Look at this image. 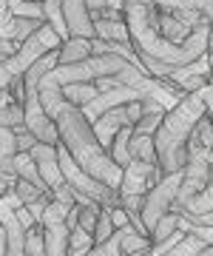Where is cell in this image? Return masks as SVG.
<instances>
[{
    "label": "cell",
    "mask_w": 213,
    "mask_h": 256,
    "mask_svg": "<svg viewBox=\"0 0 213 256\" xmlns=\"http://www.w3.org/2000/svg\"><path fill=\"white\" fill-rule=\"evenodd\" d=\"M20 148H17V131L9 126H0V168L11 176V180H17L14 174V160H17Z\"/></svg>",
    "instance_id": "cell-12"
},
{
    "label": "cell",
    "mask_w": 213,
    "mask_h": 256,
    "mask_svg": "<svg viewBox=\"0 0 213 256\" xmlns=\"http://www.w3.org/2000/svg\"><path fill=\"white\" fill-rule=\"evenodd\" d=\"M108 210H111V220H114V225H117V228H125V225H131L128 210L122 208V205H114V208H108Z\"/></svg>",
    "instance_id": "cell-34"
},
{
    "label": "cell",
    "mask_w": 213,
    "mask_h": 256,
    "mask_svg": "<svg viewBox=\"0 0 213 256\" xmlns=\"http://www.w3.org/2000/svg\"><path fill=\"white\" fill-rule=\"evenodd\" d=\"M125 117H128L131 126H137L139 120H142V100H131V102H125Z\"/></svg>",
    "instance_id": "cell-32"
},
{
    "label": "cell",
    "mask_w": 213,
    "mask_h": 256,
    "mask_svg": "<svg viewBox=\"0 0 213 256\" xmlns=\"http://www.w3.org/2000/svg\"><path fill=\"white\" fill-rule=\"evenodd\" d=\"M199 94H202V100H205V111H208V117L213 120V80H208L199 88Z\"/></svg>",
    "instance_id": "cell-33"
},
{
    "label": "cell",
    "mask_w": 213,
    "mask_h": 256,
    "mask_svg": "<svg viewBox=\"0 0 213 256\" xmlns=\"http://www.w3.org/2000/svg\"><path fill=\"white\" fill-rule=\"evenodd\" d=\"M131 137H134V126H122L120 131L114 134V142H111V148H108L111 160H114L117 165H122V168L131 162V151H128Z\"/></svg>",
    "instance_id": "cell-18"
},
{
    "label": "cell",
    "mask_w": 213,
    "mask_h": 256,
    "mask_svg": "<svg viewBox=\"0 0 213 256\" xmlns=\"http://www.w3.org/2000/svg\"><path fill=\"white\" fill-rule=\"evenodd\" d=\"M63 18H65V26H68L71 37H88V40L97 37L91 9H88L85 0H63Z\"/></svg>",
    "instance_id": "cell-8"
},
{
    "label": "cell",
    "mask_w": 213,
    "mask_h": 256,
    "mask_svg": "<svg viewBox=\"0 0 213 256\" xmlns=\"http://www.w3.org/2000/svg\"><path fill=\"white\" fill-rule=\"evenodd\" d=\"M0 256H9L6 254V230H3V225H0Z\"/></svg>",
    "instance_id": "cell-37"
},
{
    "label": "cell",
    "mask_w": 213,
    "mask_h": 256,
    "mask_svg": "<svg viewBox=\"0 0 213 256\" xmlns=\"http://www.w3.org/2000/svg\"><path fill=\"white\" fill-rule=\"evenodd\" d=\"M114 230H117V225H114V220H111V210L102 205L100 220H97V228H94V245H97V242H105Z\"/></svg>",
    "instance_id": "cell-27"
},
{
    "label": "cell",
    "mask_w": 213,
    "mask_h": 256,
    "mask_svg": "<svg viewBox=\"0 0 213 256\" xmlns=\"http://www.w3.org/2000/svg\"><path fill=\"white\" fill-rule=\"evenodd\" d=\"M85 256H122V248H120V234L114 230L111 236L105 239V242H97V245L88 250Z\"/></svg>",
    "instance_id": "cell-28"
},
{
    "label": "cell",
    "mask_w": 213,
    "mask_h": 256,
    "mask_svg": "<svg viewBox=\"0 0 213 256\" xmlns=\"http://www.w3.org/2000/svg\"><path fill=\"white\" fill-rule=\"evenodd\" d=\"M26 256H46V236H43V225H31L26 230Z\"/></svg>",
    "instance_id": "cell-25"
},
{
    "label": "cell",
    "mask_w": 213,
    "mask_h": 256,
    "mask_svg": "<svg viewBox=\"0 0 213 256\" xmlns=\"http://www.w3.org/2000/svg\"><path fill=\"white\" fill-rule=\"evenodd\" d=\"M40 102H43V108H46V114L51 120L60 114V108L65 106V94H63V86L57 82V77H54V68L51 72H46L43 77H40Z\"/></svg>",
    "instance_id": "cell-11"
},
{
    "label": "cell",
    "mask_w": 213,
    "mask_h": 256,
    "mask_svg": "<svg viewBox=\"0 0 213 256\" xmlns=\"http://www.w3.org/2000/svg\"><path fill=\"white\" fill-rule=\"evenodd\" d=\"M205 100L199 92L185 94L174 108L165 111V117L159 122L157 134H154V146H157V162L162 174H174V171H185L188 162V142L194 134L196 122L205 117Z\"/></svg>",
    "instance_id": "cell-2"
},
{
    "label": "cell",
    "mask_w": 213,
    "mask_h": 256,
    "mask_svg": "<svg viewBox=\"0 0 213 256\" xmlns=\"http://www.w3.org/2000/svg\"><path fill=\"white\" fill-rule=\"evenodd\" d=\"M159 32H165L162 37L179 46V43H185L188 37H191V32H194V28L185 26L182 20H176L171 12H162V9H159Z\"/></svg>",
    "instance_id": "cell-17"
},
{
    "label": "cell",
    "mask_w": 213,
    "mask_h": 256,
    "mask_svg": "<svg viewBox=\"0 0 213 256\" xmlns=\"http://www.w3.org/2000/svg\"><path fill=\"white\" fill-rule=\"evenodd\" d=\"M91 40L88 37H68L63 40V46L57 48V57H60V63H80L85 57H91Z\"/></svg>",
    "instance_id": "cell-14"
},
{
    "label": "cell",
    "mask_w": 213,
    "mask_h": 256,
    "mask_svg": "<svg viewBox=\"0 0 213 256\" xmlns=\"http://www.w3.org/2000/svg\"><path fill=\"white\" fill-rule=\"evenodd\" d=\"M162 117H165V114H142V120L134 126V134H151V137H154L159 122H162Z\"/></svg>",
    "instance_id": "cell-31"
},
{
    "label": "cell",
    "mask_w": 213,
    "mask_h": 256,
    "mask_svg": "<svg viewBox=\"0 0 213 256\" xmlns=\"http://www.w3.org/2000/svg\"><path fill=\"white\" fill-rule=\"evenodd\" d=\"M205 245H208V242H205V239H199L196 234H185V236L179 239V242H176V245L171 248L165 256H196Z\"/></svg>",
    "instance_id": "cell-23"
},
{
    "label": "cell",
    "mask_w": 213,
    "mask_h": 256,
    "mask_svg": "<svg viewBox=\"0 0 213 256\" xmlns=\"http://www.w3.org/2000/svg\"><path fill=\"white\" fill-rule=\"evenodd\" d=\"M117 234H120V248H122V256H134V254H142V250H148L154 242H151V236H145V234H139L134 225H125V228H117Z\"/></svg>",
    "instance_id": "cell-15"
},
{
    "label": "cell",
    "mask_w": 213,
    "mask_h": 256,
    "mask_svg": "<svg viewBox=\"0 0 213 256\" xmlns=\"http://www.w3.org/2000/svg\"><path fill=\"white\" fill-rule=\"evenodd\" d=\"M11 188H14V194H17L20 200H23V205H31V202H34V200H40V196L46 194V191H40L37 185L26 182V180H17V182L11 185Z\"/></svg>",
    "instance_id": "cell-29"
},
{
    "label": "cell",
    "mask_w": 213,
    "mask_h": 256,
    "mask_svg": "<svg viewBox=\"0 0 213 256\" xmlns=\"http://www.w3.org/2000/svg\"><path fill=\"white\" fill-rule=\"evenodd\" d=\"M142 97H145V94L137 92V88H131V86H117V88L100 92L88 106H83V114H85L88 122H94V120L100 117V114H105V111L117 108V106H125V102H131V100H142Z\"/></svg>",
    "instance_id": "cell-7"
},
{
    "label": "cell",
    "mask_w": 213,
    "mask_h": 256,
    "mask_svg": "<svg viewBox=\"0 0 213 256\" xmlns=\"http://www.w3.org/2000/svg\"><path fill=\"white\" fill-rule=\"evenodd\" d=\"M208 210H213V176H211V182L205 185L202 191L196 194V196H191V200L179 208V214L194 216V214H208Z\"/></svg>",
    "instance_id": "cell-19"
},
{
    "label": "cell",
    "mask_w": 213,
    "mask_h": 256,
    "mask_svg": "<svg viewBox=\"0 0 213 256\" xmlns=\"http://www.w3.org/2000/svg\"><path fill=\"white\" fill-rule=\"evenodd\" d=\"M85 3H88V9H91V12L102 9V6H108V3H105V0H85Z\"/></svg>",
    "instance_id": "cell-38"
},
{
    "label": "cell",
    "mask_w": 213,
    "mask_h": 256,
    "mask_svg": "<svg viewBox=\"0 0 213 256\" xmlns=\"http://www.w3.org/2000/svg\"><path fill=\"white\" fill-rule=\"evenodd\" d=\"M176 228H179V210H168L165 216L154 225V230H151V242H162V239H168Z\"/></svg>",
    "instance_id": "cell-24"
},
{
    "label": "cell",
    "mask_w": 213,
    "mask_h": 256,
    "mask_svg": "<svg viewBox=\"0 0 213 256\" xmlns=\"http://www.w3.org/2000/svg\"><path fill=\"white\" fill-rule=\"evenodd\" d=\"M208 162H211V171H213V148H211V154H208Z\"/></svg>",
    "instance_id": "cell-42"
},
{
    "label": "cell",
    "mask_w": 213,
    "mask_h": 256,
    "mask_svg": "<svg viewBox=\"0 0 213 256\" xmlns=\"http://www.w3.org/2000/svg\"><path fill=\"white\" fill-rule=\"evenodd\" d=\"M17 43H14V40H9V37H0V63H3V60H9L11 54H14V52H17Z\"/></svg>",
    "instance_id": "cell-35"
},
{
    "label": "cell",
    "mask_w": 213,
    "mask_h": 256,
    "mask_svg": "<svg viewBox=\"0 0 213 256\" xmlns=\"http://www.w3.org/2000/svg\"><path fill=\"white\" fill-rule=\"evenodd\" d=\"M131 160H142V162H157V146H154V137L151 134H134L131 137ZM159 165V162H157Z\"/></svg>",
    "instance_id": "cell-20"
},
{
    "label": "cell",
    "mask_w": 213,
    "mask_h": 256,
    "mask_svg": "<svg viewBox=\"0 0 213 256\" xmlns=\"http://www.w3.org/2000/svg\"><path fill=\"white\" fill-rule=\"evenodd\" d=\"M196 256H213V245H205V248H202V250H199Z\"/></svg>",
    "instance_id": "cell-40"
},
{
    "label": "cell",
    "mask_w": 213,
    "mask_h": 256,
    "mask_svg": "<svg viewBox=\"0 0 213 256\" xmlns=\"http://www.w3.org/2000/svg\"><path fill=\"white\" fill-rule=\"evenodd\" d=\"M194 137L202 142V146H208V148H213V120L205 114L199 122H196V128H194Z\"/></svg>",
    "instance_id": "cell-30"
},
{
    "label": "cell",
    "mask_w": 213,
    "mask_h": 256,
    "mask_svg": "<svg viewBox=\"0 0 213 256\" xmlns=\"http://www.w3.org/2000/svg\"><path fill=\"white\" fill-rule=\"evenodd\" d=\"M122 126H131L128 117H125V106H117V108L105 111V114H100V117L91 122L94 134H97V140H100V146H102V148H111L114 134H117Z\"/></svg>",
    "instance_id": "cell-10"
},
{
    "label": "cell",
    "mask_w": 213,
    "mask_h": 256,
    "mask_svg": "<svg viewBox=\"0 0 213 256\" xmlns=\"http://www.w3.org/2000/svg\"><path fill=\"white\" fill-rule=\"evenodd\" d=\"M179 188H182V171H174V174H165L148 194H145V202H142V222H145L148 234L154 230V225L165 216L168 210L174 208Z\"/></svg>",
    "instance_id": "cell-5"
},
{
    "label": "cell",
    "mask_w": 213,
    "mask_h": 256,
    "mask_svg": "<svg viewBox=\"0 0 213 256\" xmlns=\"http://www.w3.org/2000/svg\"><path fill=\"white\" fill-rule=\"evenodd\" d=\"M54 122H57L60 142L68 148V154L74 156L91 176H97L100 182L111 185V188L120 191L122 165L114 162L111 154H108V148L100 146V140H97V134H94L91 122L85 120L83 108L65 100V106L60 108V114L54 117Z\"/></svg>",
    "instance_id": "cell-1"
},
{
    "label": "cell",
    "mask_w": 213,
    "mask_h": 256,
    "mask_svg": "<svg viewBox=\"0 0 213 256\" xmlns=\"http://www.w3.org/2000/svg\"><path fill=\"white\" fill-rule=\"evenodd\" d=\"M91 248H94V234H88L80 225L68 230V256H85Z\"/></svg>",
    "instance_id": "cell-22"
},
{
    "label": "cell",
    "mask_w": 213,
    "mask_h": 256,
    "mask_svg": "<svg viewBox=\"0 0 213 256\" xmlns=\"http://www.w3.org/2000/svg\"><path fill=\"white\" fill-rule=\"evenodd\" d=\"M208 60H211V74H213V23L211 32H208Z\"/></svg>",
    "instance_id": "cell-36"
},
{
    "label": "cell",
    "mask_w": 213,
    "mask_h": 256,
    "mask_svg": "<svg viewBox=\"0 0 213 256\" xmlns=\"http://www.w3.org/2000/svg\"><path fill=\"white\" fill-rule=\"evenodd\" d=\"M46 20H34V18H14V43H23L26 37H31L34 32H37L40 26H43Z\"/></svg>",
    "instance_id": "cell-26"
},
{
    "label": "cell",
    "mask_w": 213,
    "mask_h": 256,
    "mask_svg": "<svg viewBox=\"0 0 213 256\" xmlns=\"http://www.w3.org/2000/svg\"><path fill=\"white\" fill-rule=\"evenodd\" d=\"M105 3H108L111 9H122V6H125V0H105Z\"/></svg>",
    "instance_id": "cell-39"
},
{
    "label": "cell",
    "mask_w": 213,
    "mask_h": 256,
    "mask_svg": "<svg viewBox=\"0 0 213 256\" xmlns=\"http://www.w3.org/2000/svg\"><path fill=\"white\" fill-rule=\"evenodd\" d=\"M60 46H63V37L54 32L51 23H43L34 34L20 43V48L9 60L0 63V88H9L14 80H23V74L37 63L40 57L48 54V52H57Z\"/></svg>",
    "instance_id": "cell-3"
},
{
    "label": "cell",
    "mask_w": 213,
    "mask_h": 256,
    "mask_svg": "<svg viewBox=\"0 0 213 256\" xmlns=\"http://www.w3.org/2000/svg\"><path fill=\"white\" fill-rule=\"evenodd\" d=\"M14 174H17V180H26V182H31V185H37L40 191H51L46 185V180L40 176V168H37V162H34V156L28 154V151H20L17 154V160H14Z\"/></svg>",
    "instance_id": "cell-13"
},
{
    "label": "cell",
    "mask_w": 213,
    "mask_h": 256,
    "mask_svg": "<svg viewBox=\"0 0 213 256\" xmlns=\"http://www.w3.org/2000/svg\"><path fill=\"white\" fill-rule=\"evenodd\" d=\"M28 154L34 156V162L40 168V176L46 180L48 188H60L65 182L63 171H60V160H57V146H48V142H40L37 140Z\"/></svg>",
    "instance_id": "cell-9"
},
{
    "label": "cell",
    "mask_w": 213,
    "mask_h": 256,
    "mask_svg": "<svg viewBox=\"0 0 213 256\" xmlns=\"http://www.w3.org/2000/svg\"><path fill=\"white\" fill-rule=\"evenodd\" d=\"M162 168L157 162H142V160H131L125 168H122V182H120V194H137V196H145V194L154 188V185L162 180Z\"/></svg>",
    "instance_id": "cell-6"
},
{
    "label": "cell",
    "mask_w": 213,
    "mask_h": 256,
    "mask_svg": "<svg viewBox=\"0 0 213 256\" xmlns=\"http://www.w3.org/2000/svg\"><path fill=\"white\" fill-rule=\"evenodd\" d=\"M94 32L100 40H114V43H131L128 23L125 20H100L94 18Z\"/></svg>",
    "instance_id": "cell-16"
},
{
    "label": "cell",
    "mask_w": 213,
    "mask_h": 256,
    "mask_svg": "<svg viewBox=\"0 0 213 256\" xmlns=\"http://www.w3.org/2000/svg\"><path fill=\"white\" fill-rule=\"evenodd\" d=\"M63 94L68 102H74V106H88V102L100 94V88L94 86V82H68V86H63Z\"/></svg>",
    "instance_id": "cell-21"
},
{
    "label": "cell",
    "mask_w": 213,
    "mask_h": 256,
    "mask_svg": "<svg viewBox=\"0 0 213 256\" xmlns=\"http://www.w3.org/2000/svg\"><path fill=\"white\" fill-rule=\"evenodd\" d=\"M0 180H6V182H9V185H14V182H17V180H11V176L6 174V171H3V168H0Z\"/></svg>",
    "instance_id": "cell-41"
},
{
    "label": "cell",
    "mask_w": 213,
    "mask_h": 256,
    "mask_svg": "<svg viewBox=\"0 0 213 256\" xmlns=\"http://www.w3.org/2000/svg\"><path fill=\"white\" fill-rule=\"evenodd\" d=\"M208 154H211V148L202 146V142L191 134V142H188V162H185V171H182V188L176 194V202H174L171 210H179L191 196H196L205 185L211 182L213 171H211V162H208Z\"/></svg>",
    "instance_id": "cell-4"
}]
</instances>
